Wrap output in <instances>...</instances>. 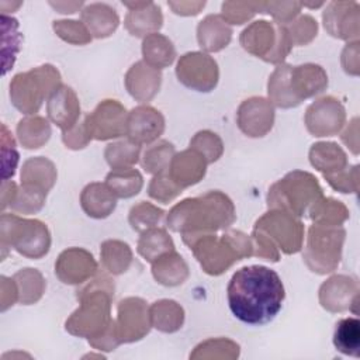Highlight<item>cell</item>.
Instances as JSON below:
<instances>
[{"label": "cell", "mask_w": 360, "mask_h": 360, "mask_svg": "<svg viewBox=\"0 0 360 360\" xmlns=\"http://www.w3.org/2000/svg\"><path fill=\"white\" fill-rule=\"evenodd\" d=\"M97 273V263L90 252L82 248L63 250L56 263L55 274L65 284H80Z\"/></svg>", "instance_id": "cell-17"}, {"label": "cell", "mask_w": 360, "mask_h": 360, "mask_svg": "<svg viewBox=\"0 0 360 360\" xmlns=\"http://www.w3.org/2000/svg\"><path fill=\"white\" fill-rule=\"evenodd\" d=\"M62 84L60 75L52 65H42L18 73L10 82V100L24 114H35L42 101Z\"/></svg>", "instance_id": "cell-7"}, {"label": "cell", "mask_w": 360, "mask_h": 360, "mask_svg": "<svg viewBox=\"0 0 360 360\" xmlns=\"http://www.w3.org/2000/svg\"><path fill=\"white\" fill-rule=\"evenodd\" d=\"M101 263L111 274H122L128 270L132 262V252L125 242L105 240L101 245Z\"/></svg>", "instance_id": "cell-37"}, {"label": "cell", "mask_w": 360, "mask_h": 360, "mask_svg": "<svg viewBox=\"0 0 360 360\" xmlns=\"http://www.w3.org/2000/svg\"><path fill=\"white\" fill-rule=\"evenodd\" d=\"M309 160L315 169L323 173V177L349 167L346 153L333 142H318L312 145L309 150Z\"/></svg>", "instance_id": "cell-29"}, {"label": "cell", "mask_w": 360, "mask_h": 360, "mask_svg": "<svg viewBox=\"0 0 360 360\" xmlns=\"http://www.w3.org/2000/svg\"><path fill=\"white\" fill-rule=\"evenodd\" d=\"M291 65H280L274 69L271 76L269 77L267 91L269 101L280 108H291L295 107L288 87V73Z\"/></svg>", "instance_id": "cell-41"}, {"label": "cell", "mask_w": 360, "mask_h": 360, "mask_svg": "<svg viewBox=\"0 0 360 360\" xmlns=\"http://www.w3.org/2000/svg\"><path fill=\"white\" fill-rule=\"evenodd\" d=\"M243 49L270 63H281L292 48L287 28L278 22L259 20L240 34Z\"/></svg>", "instance_id": "cell-8"}, {"label": "cell", "mask_w": 360, "mask_h": 360, "mask_svg": "<svg viewBox=\"0 0 360 360\" xmlns=\"http://www.w3.org/2000/svg\"><path fill=\"white\" fill-rule=\"evenodd\" d=\"M273 122L274 108L264 97L248 98L238 108V127L248 136H264L271 129Z\"/></svg>", "instance_id": "cell-16"}, {"label": "cell", "mask_w": 360, "mask_h": 360, "mask_svg": "<svg viewBox=\"0 0 360 360\" xmlns=\"http://www.w3.org/2000/svg\"><path fill=\"white\" fill-rule=\"evenodd\" d=\"M181 191H183V188L172 180V177L169 176L167 172L155 174L153 179L150 180L149 188H148L149 195L162 204H169L179 194H181Z\"/></svg>", "instance_id": "cell-47"}, {"label": "cell", "mask_w": 360, "mask_h": 360, "mask_svg": "<svg viewBox=\"0 0 360 360\" xmlns=\"http://www.w3.org/2000/svg\"><path fill=\"white\" fill-rule=\"evenodd\" d=\"M18 152L15 149V141L8 132L6 124L1 125V173L3 180H8L14 176L15 167L18 163Z\"/></svg>", "instance_id": "cell-50"}, {"label": "cell", "mask_w": 360, "mask_h": 360, "mask_svg": "<svg viewBox=\"0 0 360 360\" xmlns=\"http://www.w3.org/2000/svg\"><path fill=\"white\" fill-rule=\"evenodd\" d=\"M163 214V210L158 208L156 205L146 201H141L131 208L128 221L134 231L143 232L146 229L155 228L160 222Z\"/></svg>", "instance_id": "cell-43"}, {"label": "cell", "mask_w": 360, "mask_h": 360, "mask_svg": "<svg viewBox=\"0 0 360 360\" xmlns=\"http://www.w3.org/2000/svg\"><path fill=\"white\" fill-rule=\"evenodd\" d=\"M18 290V301L24 305L37 302L45 291V280L35 269H21L13 276Z\"/></svg>", "instance_id": "cell-38"}, {"label": "cell", "mask_w": 360, "mask_h": 360, "mask_svg": "<svg viewBox=\"0 0 360 360\" xmlns=\"http://www.w3.org/2000/svg\"><path fill=\"white\" fill-rule=\"evenodd\" d=\"M17 184L14 181L10 180H3L1 184V210L4 211L7 207H10V204L13 202L15 194H17Z\"/></svg>", "instance_id": "cell-57"}, {"label": "cell", "mask_w": 360, "mask_h": 360, "mask_svg": "<svg viewBox=\"0 0 360 360\" xmlns=\"http://www.w3.org/2000/svg\"><path fill=\"white\" fill-rule=\"evenodd\" d=\"M114 284L105 276H97L89 285L77 291L79 308L68 318L66 330L89 340L103 335L112 323L110 316Z\"/></svg>", "instance_id": "cell-3"}, {"label": "cell", "mask_w": 360, "mask_h": 360, "mask_svg": "<svg viewBox=\"0 0 360 360\" xmlns=\"http://www.w3.org/2000/svg\"><path fill=\"white\" fill-rule=\"evenodd\" d=\"M169 7L173 8V13L180 15H195L204 8L205 1H169Z\"/></svg>", "instance_id": "cell-56"}, {"label": "cell", "mask_w": 360, "mask_h": 360, "mask_svg": "<svg viewBox=\"0 0 360 360\" xmlns=\"http://www.w3.org/2000/svg\"><path fill=\"white\" fill-rule=\"evenodd\" d=\"M105 184L117 198H129L141 191L143 179L142 174L134 167L115 169L107 174Z\"/></svg>", "instance_id": "cell-36"}, {"label": "cell", "mask_w": 360, "mask_h": 360, "mask_svg": "<svg viewBox=\"0 0 360 360\" xmlns=\"http://www.w3.org/2000/svg\"><path fill=\"white\" fill-rule=\"evenodd\" d=\"M46 112L49 120L56 124L62 132L75 127L80 117V103L72 87L60 84L46 101Z\"/></svg>", "instance_id": "cell-21"}, {"label": "cell", "mask_w": 360, "mask_h": 360, "mask_svg": "<svg viewBox=\"0 0 360 360\" xmlns=\"http://www.w3.org/2000/svg\"><path fill=\"white\" fill-rule=\"evenodd\" d=\"M292 45H305L316 37L318 24L311 15H300L297 20L291 21L290 27H285Z\"/></svg>", "instance_id": "cell-49"}, {"label": "cell", "mask_w": 360, "mask_h": 360, "mask_svg": "<svg viewBox=\"0 0 360 360\" xmlns=\"http://www.w3.org/2000/svg\"><path fill=\"white\" fill-rule=\"evenodd\" d=\"M309 218L318 225L339 226L347 219V208L340 202L329 197H321L308 211Z\"/></svg>", "instance_id": "cell-39"}, {"label": "cell", "mask_w": 360, "mask_h": 360, "mask_svg": "<svg viewBox=\"0 0 360 360\" xmlns=\"http://www.w3.org/2000/svg\"><path fill=\"white\" fill-rule=\"evenodd\" d=\"M262 13V3H239L226 1L222 4L221 17L229 24H243L256 13Z\"/></svg>", "instance_id": "cell-48"}, {"label": "cell", "mask_w": 360, "mask_h": 360, "mask_svg": "<svg viewBox=\"0 0 360 360\" xmlns=\"http://www.w3.org/2000/svg\"><path fill=\"white\" fill-rule=\"evenodd\" d=\"M129 8L125 18V28L135 37H146L160 30L163 15L160 7L152 1L143 3H124Z\"/></svg>", "instance_id": "cell-23"}, {"label": "cell", "mask_w": 360, "mask_h": 360, "mask_svg": "<svg viewBox=\"0 0 360 360\" xmlns=\"http://www.w3.org/2000/svg\"><path fill=\"white\" fill-rule=\"evenodd\" d=\"M150 323L165 333L176 332L184 322L183 308L173 300H160L150 305Z\"/></svg>", "instance_id": "cell-32"}, {"label": "cell", "mask_w": 360, "mask_h": 360, "mask_svg": "<svg viewBox=\"0 0 360 360\" xmlns=\"http://www.w3.org/2000/svg\"><path fill=\"white\" fill-rule=\"evenodd\" d=\"M143 62L155 69H163L173 63L176 58V49L173 42L162 34H149L142 42Z\"/></svg>", "instance_id": "cell-31"}, {"label": "cell", "mask_w": 360, "mask_h": 360, "mask_svg": "<svg viewBox=\"0 0 360 360\" xmlns=\"http://www.w3.org/2000/svg\"><path fill=\"white\" fill-rule=\"evenodd\" d=\"M179 82L197 91H211L219 77L217 62L207 53L188 52L183 55L176 66Z\"/></svg>", "instance_id": "cell-12"}, {"label": "cell", "mask_w": 360, "mask_h": 360, "mask_svg": "<svg viewBox=\"0 0 360 360\" xmlns=\"http://www.w3.org/2000/svg\"><path fill=\"white\" fill-rule=\"evenodd\" d=\"M174 155H176V150L173 143L167 141H159L150 145L149 148H146L141 163L148 173H152V174L165 173V172H169V166Z\"/></svg>", "instance_id": "cell-40"}, {"label": "cell", "mask_w": 360, "mask_h": 360, "mask_svg": "<svg viewBox=\"0 0 360 360\" xmlns=\"http://www.w3.org/2000/svg\"><path fill=\"white\" fill-rule=\"evenodd\" d=\"M190 149L198 152L207 163H212L221 158L224 145L217 134L211 131H200L190 141Z\"/></svg>", "instance_id": "cell-44"}, {"label": "cell", "mask_w": 360, "mask_h": 360, "mask_svg": "<svg viewBox=\"0 0 360 360\" xmlns=\"http://www.w3.org/2000/svg\"><path fill=\"white\" fill-rule=\"evenodd\" d=\"M326 86L328 75L322 66L315 63H305L290 68L288 87L295 107L300 105L305 98L322 93Z\"/></svg>", "instance_id": "cell-18"}, {"label": "cell", "mask_w": 360, "mask_h": 360, "mask_svg": "<svg viewBox=\"0 0 360 360\" xmlns=\"http://www.w3.org/2000/svg\"><path fill=\"white\" fill-rule=\"evenodd\" d=\"M160 83V70L149 66L143 60L132 65L125 76L127 90L138 101L150 100L159 91Z\"/></svg>", "instance_id": "cell-22"}, {"label": "cell", "mask_w": 360, "mask_h": 360, "mask_svg": "<svg viewBox=\"0 0 360 360\" xmlns=\"http://www.w3.org/2000/svg\"><path fill=\"white\" fill-rule=\"evenodd\" d=\"M207 165L208 163L198 152L187 149L173 156L167 173L176 184L186 188L198 183L204 177Z\"/></svg>", "instance_id": "cell-24"}, {"label": "cell", "mask_w": 360, "mask_h": 360, "mask_svg": "<svg viewBox=\"0 0 360 360\" xmlns=\"http://www.w3.org/2000/svg\"><path fill=\"white\" fill-rule=\"evenodd\" d=\"M80 205L83 211L91 218H105L108 217L115 205L117 197L104 183H90L87 184L80 195Z\"/></svg>", "instance_id": "cell-25"}, {"label": "cell", "mask_w": 360, "mask_h": 360, "mask_svg": "<svg viewBox=\"0 0 360 360\" xmlns=\"http://www.w3.org/2000/svg\"><path fill=\"white\" fill-rule=\"evenodd\" d=\"M301 3L290 1V3H262V13L271 14L278 24L291 22L292 18L300 13Z\"/></svg>", "instance_id": "cell-53"}, {"label": "cell", "mask_w": 360, "mask_h": 360, "mask_svg": "<svg viewBox=\"0 0 360 360\" xmlns=\"http://www.w3.org/2000/svg\"><path fill=\"white\" fill-rule=\"evenodd\" d=\"M333 345L343 354L360 356V322L354 316L343 318L336 323L333 332Z\"/></svg>", "instance_id": "cell-35"}, {"label": "cell", "mask_w": 360, "mask_h": 360, "mask_svg": "<svg viewBox=\"0 0 360 360\" xmlns=\"http://www.w3.org/2000/svg\"><path fill=\"white\" fill-rule=\"evenodd\" d=\"M127 118L128 112L120 101L104 100L84 117V124L91 139L107 141L127 135Z\"/></svg>", "instance_id": "cell-11"}, {"label": "cell", "mask_w": 360, "mask_h": 360, "mask_svg": "<svg viewBox=\"0 0 360 360\" xmlns=\"http://www.w3.org/2000/svg\"><path fill=\"white\" fill-rule=\"evenodd\" d=\"M346 112L339 100L328 96L312 103L305 112V125L314 136H332L345 124Z\"/></svg>", "instance_id": "cell-14"}, {"label": "cell", "mask_w": 360, "mask_h": 360, "mask_svg": "<svg viewBox=\"0 0 360 360\" xmlns=\"http://www.w3.org/2000/svg\"><path fill=\"white\" fill-rule=\"evenodd\" d=\"M359 4L352 1H332L326 6L322 18L325 30L335 38L349 39L359 35Z\"/></svg>", "instance_id": "cell-20"}, {"label": "cell", "mask_w": 360, "mask_h": 360, "mask_svg": "<svg viewBox=\"0 0 360 360\" xmlns=\"http://www.w3.org/2000/svg\"><path fill=\"white\" fill-rule=\"evenodd\" d=\"M56 181L55 165L46 158L38 156L24 162L21 169V184L48 193Z\"/></svg>", "instance_id": "cell-30"}, {"label": "cell", "mask_w": 360, "mask_h": 360, "mask_svg": "<svg viewBox=\"0 0 360 360\" xmlns=\"http://www.w3.org/2000/svg\"><path fill=\"white\" fill-rule=\"evenodd\" d=\"M322 194V188L311 173L294 170L269 188L267 205L270 210L285 211L297 218L308 214Z\"/></svg>", "instance_id": "cell-5"}, {"label": "cell", "mask_w": 360, "mask_h": 360, "mask_svg": "<svg viewBox=\"0 0 360 360\" xmlns=\"http://www.w3.org/2000/svg\"><path fill=\"white\" fill-rule=\"evenodd\" d=\"M152 274L158 283L174 287L187 280L188 266L176 250H172L162 255L152 263Z\"/></svg>", "instance_id": "cell-28"}, {"label": "cell", "mask_w": 360, "mask_h": 360, "mask_svg": "<svg viewBox=\"0 0 360 360\" xmlns=\"http://www.w3.org/2000/svg\"><path fill=\"white\" fill-rule=\"evenodd\" d=\"M90 139L91 138L87 132L84 121L77 122L69 131L62 132V141L66 145V148H70V149H82L90 142Z\"/></svg>", "instance_id": "cell-54"}, {"label": "cell", "mask_w": 360, "mask_h": 360, "mask_svg": "<svg viewBox=\"0 0 360 360\" xmlns=\"http://www.w3.org/2000/svg\"><path fill=\"white\" fill-rule=\"evenodd\" d=\"M46 194L48 193L45 191L21 184L13 202L10 204V208L18 214H35L44 207Z\"/></svg>", "instance_id": "cell-45"}, {"label": "cell", "mask_w": 360, "mask_h": 360, "mask_svg": "<svg viewBox=\"0 0 360 360\" xmlns=\"http://www.w3.org/2000/svg\"><path fill=\"white\" fill-rule=\"evenodd\" d=\"M139 153H141V146L134 143L129 139L118 141L114 143L107 145L104 150V158L107 163L115 169H128L132 167L135 163L139 160Z\"/></svg>", "instance_id": "cell-42"}, {"label": "cell", "mask_w": 360, "mask_h": 360, "mask_svg": "<svg viewBox=\"0 0 360 360\" xmlns=\"http://www.w3.org/2000/svg\"><path fill=\"white\" fill-rule=\"evenodd\" d=\"M49 4L53 8H56L59 13H63V14H72L83 6V3H52V1Z\"/></svg>", "instance_id": "cell-58"}, {"label": "cell", "mask_w": 360, "mask_h": 360, "mask_svg": "<svg viewBox=\"0 0 360 360\" xmlns=\"http://www.w3.org/2000/svg\"><path fill=\"white\" fill-rule=\"evenodd\" d=\"M202 270L211 276H219L235 262L253 255L252 238L240 231H228L222 236L208 233L188 245Z\"/></svg>", "instance_id": "cell-4"}, {"label": "cell", "mask_w": 360, "mask_h": 360, "mask_svg": "<svg viewBox=\"0 0 360 360\" xmlns=\"http://www.w3.org/2000/svg\"><path fill=\"white\" fill-rule=\"evenodd\" d=\"M82 21L89 32L96 38H105L111 35L120 24L117 11L104 3L87 4L82 10Z\"/></svg>", "instance_id": "cell-27"}, {"label": "cell", "mask_w": 360, "mask_h": 360, "mask_svg": "<svg viewBox=\"0 0 360 360\" xmlns=\"http://www.w3.org/2000/svg\"><path fill=\"white\" fill-rule=\"evenodd\" d=\"M252 245L253 249H256L253 252V255L263 257L266 260H271V262H278L280 255H278V248L276 246V243L260 229L253 228V233H252Z\"/></svg>", "instance_id": "cell-51"}, {"label": "cell", "mask_w": 360, "mask_h": 360, "mask_svg": "<svg viewBox=\"0 0 360 360\" xmlns=\"http://www.w3.org/2000/svg\"><path fill=\"white\" fill-rule=\"evenodd\" d=\"M1 311H6L8 307H13L18 301V290L15 281L6 276H1Z\"/></svg>", "instance_id": "cell-55"}, {"label": "cell", "mask_w": 360, "mask_h": 360, "mask_svg": "<svg viewBox=\"0 0 360 360\" xmlns=\"http://www.w3.org/2000/svg\"><path fill=\"white\" fill-rule=\"evenodd\" d=\"M136 250L145 260L153 263L162 255L174 250V243L163 228H150L142 232Z\"/></svg>", "instance_id": "cell-34"}, {"label": "cell", "mask_w": 360, "mask_h": 360, "mask_svg": "<svg viewBox=\"0 0 360 360\" xmlns=\"http://www.w3.org/2000/svg\"><path fill=\"white\" fill-rule=\"evenodd\" d=\"M226 295L229 309L236 319L248 325H264L283 308L285 291L274 270L252 264L233 273Z\"/></svg>", "instance_id": "cell-1"}, {"label": "cell", "mask_w": 360, "mask_h": 360, "mask_svg": "<svg viewBox=\"0 0 360 360\" xmlns=\"http://www.w3.org/2000/svg\"><path fill=\"white\" fill-rule=\"evenodd\" d=\"M255 228L264 232L285 255L297 253L302 248L304 224L285 211L270 210L256 221Z\"/></svg>", "instance_id": "cell-10"}, {"label": "cell", "mask_w": 360, "mask_h": 360, "mask_svg": "<svg viewBox=\"0 0 360 360\" xmlns=\"http://www.w3.org/2000/svg\"><path fill=\"white\" fill-rule=\"evenodd\" d=\"M53 31L59 38L73 45H84L91 41V34L86 25L76 20L53 21Z\"/></svg>", "instance_id": "cell-46"}, {"label": "cell", "mask_w": 360, "mask_h": 360, "mask_svg": "<svg viewBox=\"0 0 360 360\" xmlns=\"http://www.w3.org/2000/svg\"><path fill=\"white\" fill-rule=\"evenodd\" d=\"M235 219L233 202L226 194L215 190L176 204L166 217V225L180 232L183 242L188 246L202 235L229 228Z\"/></svg>", "instance_id": "cell-2"}, {"label": "cell", "mask_w": 360, "mask_h": 360, "mask_svg": "<svg viewBox=\"0 0 360 360\" xmlns=\"http://www.w3.org/2000/svg\"><path fill=\"white\" fill-rule=\"evenodd\" d=\"M232 38V30L218 14H210L197 27V39L202 49L218 52L225 48Z\"/></svg>", "instance_id": "cell-26"}, {"label": "cell", "mask_w": 360, "mask_h": 360, "mask_svg": "<svg viewBox=\"0 0 360 360\" xmlns=\"http://www.w3.org/2000/svg\"><path fill=\"white\" fill-rule=\"evenodd\" d=\"M343 240V228L314 224L308 231L307 246L302 255L311 271L318 274L333 271L340 262Z\"/></svg>", "instance_id": "cell-9"}, {"label": "cell", "mask_w": 360, "mask_h": 360, "mask_svg": "<svg viewBox=\"0 0 360 360\" xmlns=\"http://www.w3.org/2000/svg\"><path fill=\"white\" fill-rule=\"evenodd\" d=\"M0 240L3 259L8 248L30 259H41L51 248V233L44 222L6 212L0 219Z\"/></svg>", "instance_id": "cell-6"}, {"label": "cell", "mask_w": 360, "mask_h": 360, "mask_svg": "<svg viewBox=\"0 0 360 360\" xmlns=\"http://www.w3.org/2000/svg\"><path fill=\"white\" fill-rule=\"evenodd\" d=\"M165 131V118L150 105H138L128 112L127 136L142 146L155 142Z\"/></svg>", "instance_id": "cell-15"}, {"label": "cell", "mask_w": 360, "mask_h": 360, "mask_svg": "<svg viewBox=\"0 0 360 360\" xmlns=\"http://www.w3.org/2000/svg\"><path fill=\"white\" fill-rule=\"evenodd\" d=\"M359 284L349 276H333L319 288V302L330 312H342L350 309L357 302Z\"/></svg>", "instance_id": "cell-19"}, {"label": "cell", "mask_w": 360, "mask_h": 360, "mask_svg": "<svg viewBox=\"0 0 360 360\" xmlns=\"http://www.w3.org/2000/svg\"><path fill=\"white\" fill-rule=\"evenodd\" d=\"M357 169L359 166L346 167L345 170L325 176L326 181L340 193H356L357 191Z\"/></svg>", "instance_id": "cell-52"}, {"label": "cell", "mask_w": 360, "mask_h": 360, "mask_svg": "<svg viewBox=\"0 0 360 360\" xmlns=\"http://www.w3.org/2000/svg\"><path fill=\"white\" fill-rule=\"evenodd\" d=\"M17 136L25 149H38L48 142L51 125L44 117H25L17 124Z\"/></svg>", "instance_id": "cell-33"}, {"label": "cell", "mask_w": 360, "mask_h": 360, "mask_svg": "<svg viewBox=\"0 0 360 360\" xmlns=\"http://www.w3.org/2000/svg\"><path fill=\"white\" fill-rule=\"evenodd\" d=\"M150 326V312L142 298L129 297L120 301L115 329L121 343L142 339L148 335Z\"/></svg>", "instance_id": "cell-13"}]
</instances>
